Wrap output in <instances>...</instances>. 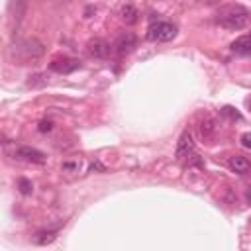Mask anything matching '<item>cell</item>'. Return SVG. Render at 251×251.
Masks as SVG:
<instances>
[{
  "mask_svg": "<svg viewBox=\"0 0 251 251\" xmlns=\"http://www.w3.org/2000/svg\"><path fill=\"white\" fill-rule=\"evenodd\" d=\"M249 20H251V14L241 4H228V6L220 8L216 14V22L230 32H239V30L247 28Z\"/></svg>",
  "mask_w": 251,
  "mask_h": 251,
  "instance_id": "6da1fadb",
  "label": "cell"
},
{
  "mask_svg": "<svg viewBox=\"0 0 251 251\" xmlns=\"http://www.w3.org/2000/svg\"><path fill=\"white\" fill-rule=\"evenodd\" d=\"M179 30L173 22H153L146 32V38L151 43H167V42H173Z\"/></svg>",
  "mask_w": 251,
  "mask_h": 251,
  "instance_id": "7a4b0ae2",
  "label": "cell"
},
{
  "mask_svg": "<svg viewBox=\"0 0 251 251\" xmlns=\"http://www.w3.org/2000/svg\"><path fill=\"white\" fill-rule=\"evenodd\" d=\"M14 157L18 161H26V163H34V165H43L47 161V155L36 147H28V146H22L14 151Z\"/></svg>",
  "mask_w": 251,
  "mask_h": 251,
  "instance_id": "3957f363",
  "label": "cell"
},
{
  "mask_svg": "<svg viewBox=\"0 0 251 251\" xmlns=\"http://www.w3.org/2000/svg\"><path fill=\"white\" fill-rule=\"evenodd\" d=\"M138 47V40H136V36L132 34V32H126V34H122L118 40H116V43H114V51L118 53V55H128V53H132L134 49Z\"/></svg>",
  "mask_w": 251,
  "mask_h": 251,
  "instance_id": "277c9868",
  "label": "cell"
},
{
  "mask_svg": "<svg viewBox=\"0 0 251 251\" xmlns=\"http://www.w3.org/2000/svg\"><path fill=\"white\" fill-rule=\"evenodd\" d=\"M187 157H194V140L188 130L181 134L177 144V159H187Z\"/></svg>",
  "mask_w": 251,
  "mask_h": 251,
  "instance_id": "5b68a950",
  "label": "cell"
},
{
  "mask_svg": "<svg viewBox=\"0 0 251 251\" xmlns=\"http://www.w3.org/2000/svg\"><path fill=\"white\" fill-rule=\"evenodd\" d=\"M49 69L59 73V75H69V73H75L77 69H81V61L79 59H71V57H63V59L51 61Z\"/></svg>",
  "mask_w": 251,
  "mask_h": 251,
  "instance_id": "8992f818",
  "label": "cell"
},
{
  "mask_svg": "<svg viewBox=\"0 0 251 251\" xmlns=\"http://www.w3.org/2000/svg\"><path fill=\"white\" fill-rule=\"evenodd\" d=\"M18 53H22L24 57H40L43 53V43L38 40H24L22 43H18Z\"/></svg>",
  "mask_w": 251,
  "mask_h": 251,
  "instance_id": "52a82bcc",
  "label": "cell"
},
{
  "mask_svg": "<svg viewBox=\"0 0 251 251\" xmlns=\"http://www.w3.org/2000/svg\"><path fill=\"white\" fill-rule=\"evenodd\" d=\"M86 49H88V53H90L94 59H104V57H108L110 51H112L110 43H106L104 40H90L88 45H86Z\"/></svg>",
  "mask_w": 251,
  "mask_h": 251,
  "instance_id": "ba28073f",
  "label": "cell"
},
{
  "mask_svg": "<svg viewBox=\"0 0 251 251\" xmlns=\"http://www.w3.org/2000/svg\"><path fill=\"white\" fill-rule=\"evenodd\" d=\"M230 49H231V53L241 55V57L251 55V34H247V36H239L235 42H231Z\"/></svg>",
  "mask_w": 251,
  "mask_h": 251,
  "instance_id": "9c48e42d",
  "label": "cell"
},
{
  "mask_svg": "<svg viewBox=\"0 0 251 251\" xmlns=\"http://www.w3.org/2000/svg\"><path fill=\"white\" fill-rule=\"evenodd\" d=\"M228 167H230L233 173H237V175H245V173L251 169V161H249L247 157H243V155H233V157H230Z\"/></svg>",
  "mask_w": 251,
  "mask_h": 251,
  "instance_id": "30bf717a",
  "label": "cell"
},
{
  "mask_svg": "<svg viewBox=\"0 0 251 251\" xmlns=\"http://www.w3.org/2000/svg\"><path fill=\"white\" fill-rule=\"evenodd\" d=\"M10 14H12V20L16 22V26L22 22L24 14H26V0H12L10 2Z\"/></svg>",
  "mask_w": 251,
  "mask_h": 251,
  "instance_id": "8fae6325",
  "label": "cell"
},
{
  "mask_svg": "<svg viewBox=\"0 0 251 251\" xmlns=\"http://www.w3.org/2000/svg\"><path fill=\"white\" fill-rule=\"evenodd\" d=\"M55 237H57V230H42L34 235V243L36 245H47V243L55 241Z\"/></svg>",
  "mask_w": 251,
  "mask_h": 251,
  "instance_id": "7c38bea8",
  "label": "cell"
},
{
  "mask_svg": "<svg viewBox=\"0 0 251 251\" xmlns=\"http://www.w3.org/2000/svg\"><path fill=\"white\" fill-rule=\"evenodd\" d=\"M120 16H122V20L128 24V26H132V24H136L138 22V10L132 6V4H126L124 8H122V12H120Z\"/></svg>",
  "mask_w": 251,
  "mask_h": 251,
  "instance_id": "4fadbf2b",
  "label": "cell"
},
{
  "mask_svg": "<svg viewBox=\"0 0 251 251\" xmlns=\"http://www.w3.org/2000/svg\"><path fill=\"white\" fill-rule=\"evenodd\" d=\"M18 190L24 194V196H30L34 192V183L30 179H18Z\"/></svg>",
  "mask_w": 251,
  "mask_h": 251,
  "instance_id": "5bb4252c",
  "label": "cell"
},
{
  "mask_svg": "<svg viewBox=\"0 0 251 251\" xmlns=\"http://www.w3.org/2000/svg\"><path fill=\"white\" fill-rule=\"evenodd\" d=\"M79 167H81L79 161H63V165H61V169H63L65 173H77Z\"/></svg>",
  "mask_w": 251,
  "mask_h": 251,
  "instance_id": "9a60e30c",
  "label": "cell"
},
{
  "mask_svg": "<svg viewBox=\"0 0 251 251\" xmlns=\"http://www.w3.org/2000/svg\"><path fill=\"white\" fill-rule=\"evenodd\" d=\"M38 130H40L42 134L51 132V130H53V122H51V120H42V122H40V126H38Z\"/></svg>",
  "mask_w": 251,
  "mask_h": 251,
  "instance_id": "2e32d148",
  "label": "cell"
},
{
  "mask_svg": "<svg viewBox=\"0 0 251 251\" xmlns=\"http://www.w3.org/2000/svg\"><path fill=\"white\" fill-rule=\"evenodd\" d=\"M239 142H241V146H243L245 149H251V132H245V134L239 138Z\"/></svg>",
  "mask_w": 251,
  "mask_h": 251,
  "instance_id": "e0dca14e",
  "label": "cell"
},
{
  "mask_svg": "<svg viewBox=\"0 0 251 251\" xmlns=\"http://www.w3.org/2000/svg\"><path fill=\"white\" fill-rule=\"evenodd\" d=\"M222 112H224V114H228V116H231V118H241L237 112H233V108H231V106H226Z\"/></svg>",
  "mask_w": 251,
  "mask_h": 251,
  "instance_id": "ac0fdd59",
  "label": "cell"
},
{
  "mask_svg": "<svg viewBox=\"0 0 251 251\" xmlns=\"http://www.w3.org/2000/svg\"><path fill=\"white\" fill-rule=\"evenodd\" d=\"M90 171H92V173H94V171H104V167L96 161V163H92V165H90Z\"/></svg>",
  "mask_w": 251,
  "mask_h": 251,
  "instance_id": "d6986e66",
  "label": "cell"
},
{
  "mask_svg": "<svg viewBox=\"0 0 251 251\" xmlns=\"http://www.w3.org/2000/svg\"><path fill=\"white\" fill-rule=\"evenodd\" d=\"M245 198H247V202H249V204H251V187H249V188H247V192H245Z\"/></svg>",
  "mask_w": 251,
  "mask_h": 251,
  "instance_id": "ffe728a7",
  "label": "cell"
},
{
  "mask_svg": "<svg viewBox=\"0 0 251 251\" xmlns=\"http://www.w3.org/2000/svg\"><path fill=\"white\" fill-rule=\"evenodd\" d=\"M206 2H208V4H214V2H218V0H206Z\"/></svg>",
  "mask_w": 251,
  "mask_h": 251,
  "instance_id": "44dd1931",
  "label": "cell"
},
{
  "mask_svg": "<svg viewBox=\"0 0 251 251\" xmlns=\"http://www.w3.org/2000/svg\"><path fill=\"white\" fill-rule=\"evenodd\" d=\"M249 110H251V100H249Z\"/></svg>",
  "mask_w": 251,
  "mask_h": 251,
  "instance_id": "7402d4cb",
  "label": "cell"
}]
</instances>
